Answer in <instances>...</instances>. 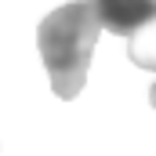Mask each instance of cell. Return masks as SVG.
I'll use <instances>...</instances> for the list:
<instances>
[{
    "label": "cell",
    "mask_w": 156,
    "mask_h": 156,
    "mask_svg": "<svg viewBox=\"0 0 156 156\" xmlns=\"http://www.w3.org/2000/svg\"><path fill=\"white\" fill-rule=\"evenodd\" d=\"M87 4H91L98 26L116 33V37H131L156 11V0H87Z\"/></svg>",
    "instance_id": "2"
},
{
    "label": "cell",
    "mask_w": 156,
    "mask_h": 156,
    "mask_svg": "<svg viewBox=\"0 0 156 156\" xmlns=\"http://www.w3.org/2000/svg\"><path fill=\"white\" fill-rule=\"evenodd\" d=\"M127 40H131V44H127L131 62H134L138 69L156 73V11H153V18H149L145 26H138V29H134Z\"/></svg>",
    "instance_id": "3"
},
{
    "label": "cell",
    "mask_w": 156,
    "mask_h": 156,
    "mask_svg": "<svg viewBox=\"0 0 156 156\" xmlns=\"http://www.w3.org/2000/svg\"><path fill=\"white\" fill-rule=\"evenodd\" d=\"M98 33H102V26L87 0H69V4L55 7L37 26V51L44 58L51 91L62 102H73L83 91Z\"/></svg>",
    "instance_id": "1"
},
{
    "label": "cell",
    "mask_w": 156,
    "mask_h": 156,
    "mask_svg": "<svg viewBox=\"0 0 156 156\" xmlns=\"http://www.w3.org/2000/svg\"><path fill=\"white\" fill-rule=\"evenodd\" d=\"M149 105L156 109V83H153V91H149Z\"/></svg>",
    "instance_id": "4"
}]
</instances>
